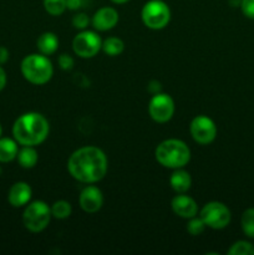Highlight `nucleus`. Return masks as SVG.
<instances>
[{
    "label": "nucleus",
    "mask_w": 254,
    "mask_h": 255,
    "mask_svg": "<svg viewBox=\"0 0 254 255\" xmlns=\"http://www.w3.org/2000/svg\"><path fill=\"white\" fill-rule=\"evenodd\" d=\"M67 169L72 178L81 183H96L101 181L109 169V161L101 148L85 146L76 149L67 161Z\"/></svg>",
    "instance_id": "obj_1"
},
{
    "label": "nucleus",
    "mask_w": 254,
    "mask_h": 255,
    "mask_svg": "<svg viewBox=\"0 0 254 255\" xmlns=\"http://www.w3.org/2000/svg\"><path fill=\"white\" fill-rule=\"evenodd\" d=\"M49 132V122L37 112L22 114L12 125V136L21 146H39L47 138Z\"/></svg>",
    "instance_id": "obj_2"
},
{
    "label": "nucleus",
    "mask_w": 254,
    "mask_h": 255,
    "mask_svg": "<svg viewBox=\"0 0 254 255\" xmlns=\"http://www.w3.org/2000/svg\"><path fill=\"white\" fill-rule=\"evenodd\" d=\"M154 156L157 162L166 168H183L191 159V149L181 139L169 138L157 146Z\"/></svg>",
    "instance_id": "obj_3"
},
{
    "label": "nucleus",
    "mask_w": 254,
    "mask_h": 255,
    "mask_svg": "<svg viewBox=\"0 0 254 255\" xmlns=\"http://www.w3.org/2000/svg\"><path fill=\"white\" fill-rule=\"evenodd\" d=\"M20 70L26 81L34 85H44L51 80L54 67L46 55L30 54L22 59Z\"/></svg>",
    "instance_id": "obj_4"
},
{
    "label": "nucleus",
    "mask_w": 254,
    "mask_h": 255,
    "mask_svg": "<svg viewBox=\"0 0 254 255\" xmlns=\"http://www.w3.org/2000/svg\"><path fill=\"white\" fill-rule=\"evenodd\" d=\"M51 209L45 202L35 201L27 204L22 213V223L31 233H40L51 221Z\"/></svg>",
    "instance_id": "obj_5"
},
{
    "label": "nucleus",
    "mask_w": 254,
    "mask_h": 255,
    "mask_svg": "<svg viewBox=\"0 0 254 255\" xmlns=\"http://www.w3.org/2000/svg\"><path fill=\"white\" fill-rule=\"evenodd\" d=\"M141 17L148 29L162 30L171 20V10L162 0H149L142 7Z\"/></svg>",
    "instance_id": "obj_6"
},
{
    "label": "nucleus",
    "mask_w": 254,
    "mask_h": 255,
    "mask_svg": "<svg viewBox=\"0 0 254 255\" xmlns=\"http://www.w3.org/2000/svg\"><path fill=\"white\" fill-rule=\"evenodd\" d=\"M199 217L204 222L206 227L211 229H224L231 223L232 214L228 207L221 202H209L204 204L199 212Z\"/></svg>",
    "instance_id": "obj_7"
},
{
    "label": "nucleus",
    "mask_w": 254,
    "mask_h": 255,
    "mask_svg": "<svg viewBox=\"0 0 254 255\" xmlns=\"http://www.w3.org/2000/svg\"><path fill=\"white\" fill-rule=\"evenodd\" d=\"M101 47V37L91 30H82L72 40L74 52L82 59H91V57L96 56Z\"/></svg>",
    "instance_id": "obj_8"
},
{
    "label": "nucleus",
    "mask_w": 254,
    "mask_h": 255,
    "mask_svg": "<svg viewBox=\"0 0 254 255\" xmlns=\"http://www.w3.org/2000/svg\"><path fill=\"white\" fill-rule=\"evenodd\" d=\"M148 114L158 124L168 122L174 114V101L167 94H154L148 104Z\"/></svg>",
    "instance_id": "obj_9"
},
{
    "label": "nucleus",
    "mask_w": 254,
    "mask_h": 255,
    "mask_svg": "<svg viewBox=\"0 0 254 255\" xmlns=\"http://www.w3.org/2000/svg\"><path fill=\"white\" fill-rule=\"evenodd\" d=\"M189 131H191L192 138L199 144L212 143L217 137L216 124L211 117L204 116V115H199L192 120Z\"/></svg>",
    "instance_id": "obj_10"
},
{
    "label": "nucleus",
    "mask_w": 254,
    "mask_h": 255,
    "mask_svg": "<svg viewBox=\"0 0 254 255\" xmlns=\"http://www.w3.org/2000/svg\"><path fill=\"white\" fill-rule=\"evenodd\" d=\"M80 207L86 213H96L104 206V196L100 188L95 186H87L82 189L79 198Z\"/></svg>",
    "instance_id": "obj_11"
},
{
    "label": "nucleus",
    "mask_w": 254,
    "mask_h": 255,
    "mask_svg": "<svg viewBox=\"0 0 254 255\" xmlns=\"http://www.w3.org/2000/svg\"><path fill=\"white\" fill-rule=\"evenodd\" d=\"M172 211L174 214L184 219H191L198 213V204L192 197L186 196L184 193H178L171 202Z\"/></svg>",
    "instance_id": "obj_12"
},
{
    "label": "nucleus",
    "mask_w": 254,
    "mask_h": 255,
    "mask_svg": "<svg viewBox=\"0 0 254 255\" xmlns=\"http://www.w3.org/2000/svg\"><path fill=\"white\" fill-rule=\"evenodd\" d=\"M92 26L99 31H107L114 29L119 22V12L116 9L110 6H104L97 10L92 16Z\"/></svg>",
    "instance_id": "obj_13"
},
{
    "label": "nucleus",
    "mask_w": 254,
    "mask_h": 255,
    "mask_svg": "<svg viewBox=\"0 0 254 255\" xmlns=\"http://www.w3.org/2000/svg\"><path fill=\"white\" fill-rule=\"evenodd\" d=\"M32 196V189L26 182H16L12 184L7 193V202L14 208L26 206Z\"/></svg>",
    "instance_id": "obj_14"
},
{
    "label": "nucleus",
    "mask_w": 254,
    "mask_h": 255,
    "mask_svg": "<svg viewBox=\"0 0 254 255\" xmlns=\"http://www.w3.org/2000/svg\"><path fill=\"white\" fill-rule=\"evenodd\" d=\"M169 184L172 189L177 193H186L192 186L191 174L182 168H177L169 178Z\"/></svg>",
    "instance_id": "obj_15"
},
{
    "label": "nucleus",
    "mask_w": 254,
    "mask_h": 255,
    "mask_svg": "<svg viewBox=\"0 0 254 255\" xmlns=\"http://www.w3.org/2000/svg\"><path fill=\"white\" fill-rule=\"evenodd\" d=\"M37 49H39L40 54L42 55H52L56 52L57 47H59V37H57L56 34L51 31L44 32L39 36L36 41Z\"/></svg>",
    "instance_id": "obj_16"
},
{
    "label": "nucleus",
    "mask_w": 254,
    "mask_h": 255,
    "mask_svg": "<svg viewBox=\"0 0 254 255\" xmlns=\"http://www.w3.org/2000/svg\"><path fill=\"white\" fill-rule=\"evenodd\" d=\"M17 142L15 138L0 137V163H9L14 161L17 156Z\"/></svg>",
    "instance_id": "obj_17"
},
{
    "label": "nucleus",
    "mask_w": 254,
    "mask_h": 255,
    "mask_svg": "<svg viewBox=\"0 0 254 255\" xmlns=\"http://www.w3.org/2000/svg\"><path fill=\"white\" fill-rule=\"evenodd\" d=\"M17 162H19L20 166L22 168H32L35 167V164L37 163V159H39V154H37L36 149L32 146H24L21 149H19L17 152Z\"/></svg>",
    "instance_id": "obj_18"
},
{
    "label": "nucleus",
    "mask_w": 254,
    "mask_h": 255,
    "mask_svg": "<svg viewBox=\"0 0 254 255\" xmlns=\"http://www.w3.org/2000/svg\"><path fill=\"white\" fill-rule=\"evenodd\" d=\"M101 50L105 54L109 55V56H119V55L124 52L125 44L120 37H107L105 41H102Z\"/></svg>",
    "instance_id": "obj_19"
},
{
    "label": "nucleus",
    "mask_w": 254,
    "mask_h": 255,
    "mask_svg": "<svg viewBox=\"0 0 254 255\" xmlns=\"http://www.w3.org/2000/svg\"><path fill=\"white\" fill-rule=\"evenodd\" d=\"M51 216L56 219H66L71 216L72 208L71 204L66 201H57L50 207Z\"/></svg>",
    "instance_id": "obj_20"
},
{
    "label": "nucleus",
    "mask_w": 254,
    "mask_h": 255,
    "mask_svg": "<svg viewBox=\"0 0 254 255\" xmlns=\"http://www.w3.org/2000/svg\"><path fill=\"white\" fill-rule=\"evenodd\" d=\"M241 224L243 233L248 238L254 239V208H248L244 211V213L242 214Z\"/></svg>",
    "instance_id": "obj_21"
},
{
    "label": "nucleus",
    "mask_w": 254,
    "mask_h": 255,
    "mask_svg": "<svg viewBox=\"0 0 254 255\" xmlns=\"http://www.w3.org/2000/svg\"><path fill=\"white\" fill-rule=\"evenodd\" d=\"M44 7L47 14L59 16L67 9V0H44Z\"/></svg>",
    "instance_id": "obj_22"
},
{
    "label": "nucleus",
    "mask_w": 254,
    "mask_h": 255,
    "mask_svg": "<svg viewBox=\"0 0 254 255\" xmlns=\"http://www.w3.org/2000/svg\"><path fill=\"white\" fill-rule=\"evenodd\" d=\"M228 255H254V246L249 242L238 241L228 249Z\"/></svg>",
    "instance_id": "obj_23"
},
{
    "label": "nucleus",
    "mask_w": 254,
    "mask_h": 255,
    "mask_svg": "<svg viewBox=\"0 0 254 255\" xmlns=\"http://www.w3.org/2000/svg\"><path fill=\"white\" fill-rule=\"evenodd\" d=\"M204 229H206V224L202 221L201 217H199V218L193 217V218L189 219L188 224H187V232L193 237L201 236L204 232Z\"/></svg>",
    "instance_id": "obj_24"
},
{
    "label": "nucleus",
    "mask_w": 254,
    "mask_h": 255,
    "mask_svg": "<svg viewBox=\"0 0 254 255\" xmlns=\"http://www.w3.org/2000/svg\"><path fill=\"white\" fill-rule=\"evenodd\" d=\"M90 24V19L87 14L85 12H77L74 17H72V25L74 27L79 30H85Z\"/></svg>",
    "instance_id": "obj_25"
},
{
    "label": "nucleus",
    "mask_w": 254,
    "mask_h": 255,
    "mask_svg": "<svg viewBox=\"0 0 254 255\" xmlns=\"http://www.w3.org/2000/svg\"><path fill=\"white\" fill-rule=\"evenodd\" d=\"M57 62H59L60 69L64 70V71H69V70H71L72 67H74V64H75L74 57L70 56L69 54L60 55Z\"/></svg>",
    "instance_id": "obj_26"
},
{
    "label": "nucleus",
    "mask_w": 254,
    "mask_h": 255,
    "mask_svg": "<svg viewBox=\"0 0 254 255\" xmlns=\"http://www.w3.org/2000/svg\"><path fill=\"white\" fill-rule=\"evenodd\" d=\"M241 9L244 16L254 19V0H241Z\"/></svg>",
    "instance_id": "obj_27"
},
{
    "label": "nucleus",
    "mask_w": 254,
    "mask_h": 255,
    "mask_svg": "<svg viewBox=\"0 0 254 255\" xmlns=\"http://www.w3.org/2000/svg\"><path fill=\"white\" fill-rule=\"evenodd\" d=\"M87 4V0H67V9L79 10L85 7Z\"/></svg>",
    "instance_id": "obj_28"
},
{
    "label": "nucleus",
    "mask_w": 254,
    "mask_h": 255,
    "mask_svg": "<svg viewBox=\"0 0 254 255\" xmlns=\"http://www.w3.org/2000/svg\"><path fill=\"white\" fill-rule=\"evenodd\" d=\"M9 60V50L5 46H0V65H4Z\"/></svg>",
    "instance_id": "obj_29"
},
{
    "label": "nucleus",
    "mask_w": 254,
    "mask_h": 255,
    "mask_svg": "<svg viewBox=\"0 0 254 255\" xmlns=\"http://www.w3.org/2000/svg\"><path fill=\"white\" fill-rule=\"evenodd\" d=\"M6 81H7L6 72H5V70L2 69V66L0 65V91H2L4 87L6 86Z\"/></svg>",
    "instance_id": "obj_30"
},
{
    "label": "nucleus",
    "mask_w": 254,
    "mask_h": 255,
    "mask_svg": "<svg viewBox=\"0 0 254 255\" xmlns=\"http://www.w3.org/2000/svg\"><path fill=\"white\" fill-rule=\"evenodd\" d=\"M112 2H115V4H125V2L129 1V0H111Z\"/></svg>",
    "instance_id": "obj_31"
},
{
    "label": "nucleus",
    "mask_w": 254,
    "mask_h": 255,
    "mask_svg": "<svg viewBox=\"0 0 254 255\" xmlns=\"http://www.w3.org/2000/svg\"><path fill=\"white\" fill-rule=\"evenodd\" d=\"M2 136V128H1V125H0V137Z\"/></svg>",
    "instance_id": "obj_32"
},
{
    "label": "nucleus",
    "mask_w": 254,
    "mask_h": 255,
    "mask_svg": "<svg viewBox=\"0 0 254 255\" xmlns=\"http://www.w3.org/2000/svg\"><path fill=\"white\" fill-rule=\"evenodd\" d=\"M1 172H2V169H1V167H0V174H1Z\"/></svg>",
    "instance_id": "obj_33"
}]
</instances>
